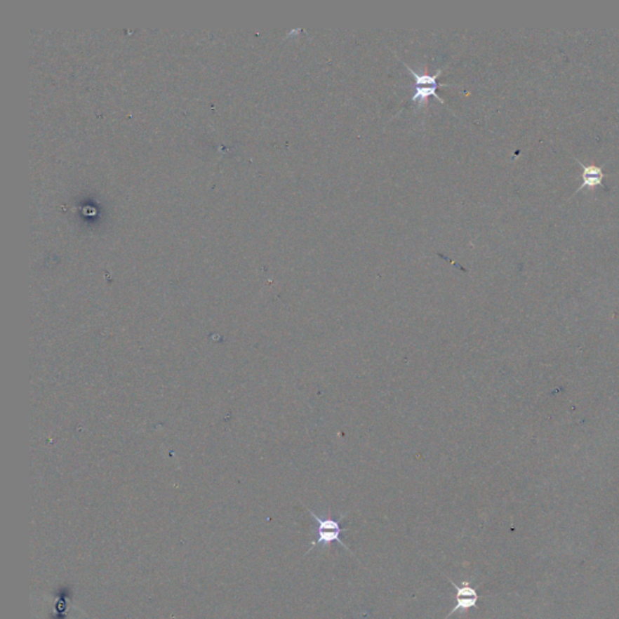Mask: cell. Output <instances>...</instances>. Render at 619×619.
<instances>
[{
  "label": "cell",
  "mask_w": 619,
  "mask_h": 619,
  "mask_svg": "<svg viewBox=\"0 0 619 619\" xmlns=\"http://www.w3.org/2000/svg\"><path fill=\"white\" fill-rule=\"evenodd\" d=\"M306 510H309L310 515L319 524V528H317L319 537H317L316 541L311 543V547L307 550V553H310L317 545H329L333 542H338L339 545H342L344 548H346L350 552L349 547L345 545L340 538L341 532H342L340 521L344 519V515H341L339 519L319 518V515L314 514V512H312L310 508H306Z\"/></svg>",
  "instance_id": "1"
},
{
  "label": "cell",
  "mask_w": 619,
  "mask_h": 619,
  "mask_svg": "<svg viewBox=\"0 0 619 619\" xmlns=\"http://www.w3.org/2000/svg\"><path fill=\"white\" fill-rule=\"evenodd\" d=\"M448 580H449V583L453 585V588L456 589V597H455L456 599V606L450 611L449 615H446L445 619L449 618L450 615H453L456 612H466V611L471 610V608H476L480 597L476 589L471 587L470 582L465 580L462 585H458L453 580H450V578H448Z\"/></svg>",
  "instance_id": "2"
},
{
  "label": "cell",
  "mask_w": 619,
  "mask_h": 619,
  "mask_svg": "<svg viewBox=\"0 0 619 619\" xmlns=\"http://www.w3.org/2000/svg\"><path fill=\"white\" fill-rule=\"evenodd\" d=\"M575 161L580 164V168L583 170V173H582L583 182L580 184V188L575 190V194L585 188L594 189L595 187H604V184H602V179L605 177L604 171H602L604 170V166H595V165H588L587 166V165L582 164L577 159H575Z\"/></svg>",
  "instance_id": "3"
},
{
  "label": "cell",
  "mask_w": 619,
  "mask_h": 619,
  "mask_svg": "<svg viewBox=\"0 0 619 619\" xmlns=\"http://www.w3.org/2000/svg\"><path fill=\"white\" fill-rule=\"evenodd\" d=\"M437 88L438 86H432V85H421L416 86V92L414 96L411 97V102H415L419 105H422L427 102L430 97H434L436 100H439L441 103H444V100L437 95Z\"/></svg>",
  "instance_id": "4"
}]
</instances>
